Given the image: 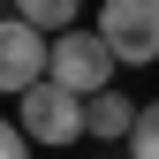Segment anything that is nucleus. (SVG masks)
Here are the masks:
<instances>
[{
	"instance_id": "obj_2",
	"label": "nucleus",
	"mask_w": 159,
	"mask_h": 159,
	"mask_svg": "<svg viewBox=\"0 0 159 159\" xmlns=\"http://www.w3.org/2000/svg\"><path fill=\"white\" fill-rule=\"evenodd\" d=\"M46 68H53V38L8 8V15H0V91L23 98L30 84H46Z\"/></svg>"
},
{
	"instance_id": "obj_7",
	"label": "nucleus",
	"mask_w": 159,
	"mask_h": 159,
	"mask_svg": "<svg viewBox=\"0 0 159 159\" xmlns=\"http://www.w3.org/2000/svg\"><path fill=\"white\" fill-rule=\"evenodd\" d=\"M129 159H159V98L136 114V129H129Z\"/></svg>"
},
{
	"instance_id": "obj_6",
	"label": "nucleus",
	"mask_w": 159,
	"mask_h": 159,
	"mask_svg": "<svg viewBox=\"0 0 159 159\" xmlns=\"http://www.w3.org/2000/svg\"><path fill=\"white\" fill-rule=\"evenodd\" d=\"M76 8H84V0H15V15H23V23H38L46 38L76 30Z\"/></svg>"
},
{
	"instance_id": "obj_1",
	"label": "nucleus",
	"mask_w": 159,
	"mask_h": 159,
	"mask_svg": "<svg viewBox=\"0 0 159 159\" xmlns=\"http://www.w3.org/2000/svg\"><path fill=\"white\" fill-rule=\"evenodd\" d=\"M114 68H121V61H114V46H106V38H98V30H61V38H53V84H68L76 98H91V91H114Z\"/></svg>"
},
{
	"instance_id": "obj_8",
	"label": "nucleus",
	"mask_w": 159,
	"mask_h": 159,
	"mask_svg": "<svg viewBox=\"0 0 159 159\" xmlns=\"http://www.w3.org/2000/svg\"><path fill=\"white\" fill-rule=\"evenodd\" d=\"M0 159H30V136H23V121H8V114H0Z\"/></svg>"
},
{
	"instance_id": "obj_3",
	"label": "nucleus",
	"mask_w": 159,
	"mask_h": 159,
	"mask_svg": "<svg viewBox=\"0 0 159 159\" xmlns=\"http://www.w3.org/2000/svg\"><path fill=\"white\" fill-rule=\"evenodd\" d=\"M91 30L106 38V46H114V61H129V68L159 61V0H106Z\"/></svg>"
},
{
	"instance_id": "obj_5",
	"label": "nucleus",
	"mask_w": 159,
	"mask_h": 159,
	"mask_svg": "<svg viewBox=\"0 0 159 159\" xmlns=\"http://www.w3.org/2000/svg\"><path fill=\"white\" fill-rule=\"evenodd\" d=\"M136 114H144V106H129L121 91H91V98H84V129H91V136H129Z\"/></svg>"
},
{
	"instance_id": "obj_4",
	"label": "nucleus",
	"mask_w": 159,
	"mask_h": 159,
	"mask_svg": "<svg viewBox=\"0 0 159 159\" xmlns=\"http://www.w3.org/2000/svg\"><path fill=\"white\" fill-rule=\"evenodd\" d=\"M23 136H30V144H84V98H76L68 84H53V76H46V84H30L23 91Z\"/></svg>"
}]
</instances>
